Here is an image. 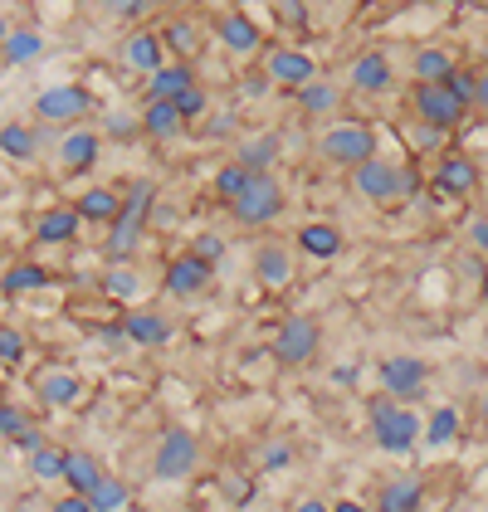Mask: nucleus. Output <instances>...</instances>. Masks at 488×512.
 Returning <instances> with one entry per match:
<instances>
[{
    "instance_id": "31",
    "label": "nucleus",
    "mask_w": 488,
    "mask_h": 512,
    "mask_svg": "<svg viewBox=\"0 0 488 512\" xmlns=\"http://www.w3.org/2000/svg\"><path fill=\"white\" fill-rule=\"evenodd\" d=\"M181 127H186V118H181L176 98H162V103H147V108H142V132L157 137V142H171Z\"/></svg>"
},
{
    "instance_id": "15",
    "label": "nucleus",
    "mask_w": 488,
    "mask_h": 512,
    "mask_svg": "<svg viewBox=\"0 0 488 512\" xmlns=\"http://www.w3.org/2000/svg\"><path fill=\"white\" fill-rule=\"evenodd\" d=\"M122 64H127V69H137L142 79L162 74V69H166V40H162V30H132V35L122 40Z\"/></svg>"
},
{
    "instance_id": "18",
    "label": "nucleus",
    "mask_w": 488,
    "mask_h": 512,
    "mask_svg": "<svg viewBox=\"0 0 488 512\" xmlns=\"http://www.w3.org/2000/svg\"><path fill=\"white\" fill-rule=\"evenodd\" d=\"M122 337L132 342V347H147V352H157L171 342V322H166L157 308H132V313L122 317Z\"/></svg>"
},
{
    "instance_id": "16",
    "label": "nucleus",
    "mask_w": 488,
    "mask_h": 512,
    "mask_svg": "<svg viewBox=\"0 0 488 512\" xmlns=\"http://www.w3.org/2000/svg\"><path fill=\"white\" fill-rule=\"evenodd\" d=\"M279 157H284V137L279 132H249V137L235 142V161L249 176H274Z\"/></svg>"
},
{
    "instance_id": "23",
    "label": "nucleus",
    "mask_w": 488,
    "mask_h": 512,
    "mask_svg": "<svg viewBox=\"0 0 488 512\" xmlns=\"http://www.w3.org/2000/svg\"><path fill=\"white\" fill-rule=\"evenodd\" d=\"M40 400L49 405V410H69V405H79L83 395V376L79 371H64V366H54V371H44L40 376Z\"/></svg>"
},
{
    "instance_id": "14",
    "label": "nucleus",
    "mask_w": 488,
    "mask_h": 512,
    "mask_svg": "<svg viewBox=\"0 0 488 512\" xmlns=\"http://www.w3.org/2000/svg\"><path fill=\"white\" fill-rule=\"evenodd\" d=\"M430 186L449 200L474 196V191H479V166H474V157H464V152H449V157H440L435 176H430Z\"/></svg>"
},
{
    "instance_id": "38",
    "label": "nucleus",
    "mask_w": 488,
    "mask_h": 512,
    "mask_svg": "<svg viewBox=\"0 0 488 512\" xmlns=\"http://www.w3.org/2000/svg\"><path fill=\"white\" fill-rule=\"evenodd\" d=\"M132 508V493L122 478H103V488L93 493V512H127Z\"/></svg>"
},
{
    "instance_id": "53",
    "label": "nucleus",
    "mask_w": 488,
    "mask_h": 512,
    "mask_svg": "<svg viewBox=\"0 0 488 512\" xmlns=\"http://www.w3.org/2000/svg\"><path fill=\"white\" fill-rule=\"evenodd\" d=\"M293 512H332L323 498H303V503H293Z\"/></svg>"
},
{
    "instance_id": "55",
    "label": "nucleus",
    "mask_w": 488,
    "mask_h": 512,
    "mask_svg": "<svg viewBox=\"0 0 488 512\" xmlns=\"http://www.w3.org/2000/svg\"><path fill=\"white\" fill-rule=\"evenodd\" d=\"M210 132H235V113H225V118H210Z\"/></svg>"
},
{
    "instance_id": "56",
    "label": "nucleus",
    "mask_w": 488,
    "mask_h": 512,
    "mask_svg": "<svg viewBox=\"0 0 488 512\" xmlns=\"http://www.w3.org/2000/svg\"><path fill=\"white\" fill-rule=\"evenodd\" d=\"M332 512H366V508H362V503H352V498H342V503H337Z\"/></svg>"
},
{
    "instance_id": "41",
    "label": "nucleus",
    "mask_w": 488,
    "mask_h": 512,
    "mask_svg": "<svg viewBox=\"0 0 488 512\" xmlns=\"http://www.w3.org/2000/svg\"><path fill=\"white\" fill-rule=\"evenodd\" d=\"M274 10H279L288 35H308V5L303 0H274Z\"/></svg>"
},
{
    "instance_id": "22",
    "label": "nucleus",
    "mask_w": 488,
    "mask_h": 512,
    "mask_svg": "<svg viewBox=\"0 0 488 512\" xmlns=\"http://www.w3.org/2000/svg\"><path fill=\"white\" fill-rule=\"evenodd\" d=\"M74 205H79L83 225H103V230H113V225L122 220V196L113 191V186H88Z\"/></svg>"
},
{
    "instance_id": "36",
    "label": "nucleus",
    "mask_w": 488,
    "mask_h": 512,
    "mask_svg": "<svg viewBox=\"0 0 488 512\" xmlns=\"http://www.w3.org/2000/svg\"><path fill=\"white\" fill-rule=\"evenodd\" d=\"M249 181H254V176L244 171L240 161H230V166H220V171H215V196L225 200V205H235V200L249 191Z\"/></svg>"
},
{
    "instance_id": "45",
    "label": "nucleus",
    "mask_w": 488,
    "mask_h": 512,
    "mask_svg": "<svg viewBox=\"0 0 488 512\" xmlns=\"http://www.w3.org/2000/svg\"><path fill=\"white\" fill-rule=\"evenodd\" d=\"M30 430V420H25V410H15V405H5V410H0V434H5V439H10V444H15V439H20V434Z\"/></svg>"
},
{
    "instance_id": "2",
    "label": "nucleus",
    "mask_w": 488,
    "mask_h": 512,
    "mask_svg": "<svg viewBox=\"0 0 488 512\" xmlns=\"http://www.w3.org/2000/svg\"><path fill=\"white\" fill-rule=\"evenodd\" d=\"M376 132L366 127V122H332L323 137H318V152H323V161H332V166H342V171H357V166H366V161H376Z\"/></svg>"
},
{
    "instance_id": "21",
    "label": "nucleus",
    "mask_w": 488,
    "mask_h": 512,
    "mask_svg": "<svg viewBox=\"0 0 488 512\" xmlns=\"http://www.w3.org/2000/svg\"><path fill=\"white\" fill-rule=\"evenodd\" d=\"M420 508H425V483L415 473H401V478H386L381 483L376 512H420Z\"/></svg>"
},
{
    "instance_id": "4",
    "label": "nucleus",
    "mask_w": 488,
    "mask_h": 512,
    "mask_svg": "<svg viewBox=\"0 0 488 512\" xmlns=\"http://www.w3.org/2000/svg\"><path fill=\"white\" fill-rule=\"evenodd\" d=\"M352 191L362 200H371V205H386V200H396V196H415V191H420V176L376 157L352 171Z\"/></svg>"
},
{
    "instance_id": "17",
    "label": "nucleus",
    "mask_w": 488,
    "mask_h": 512,
    "mask_svg": "<svg viewBox=\"0 0 488 512\" xmlns=\"http://www.w3.org/2000/svg\"><path fill=\"white\" fill-rule=\"evenodd\" d=\"M352 88H357V93H391V88H396L391 54H386V49L357 54V59H352Z\"/></svg>"
},
{
    "instance_id": "12",
    "label": "nucleus",
    "mask_w": 488,
    "mask_h": 512,
    "mask_svg": "<svg viewBox=\"0 0 488 512\" xmlns=\"http://www.w3.org/2000/svg\"><path fill=\"white\" fill-rule=\"evenodd\" d=\"M264 74L274 83H284V88H308V83H318V59L308 54V49H298V44H279V49H269V59H264Z\"/></svg>"
},
{
    "instance_id": "58",
    "label": "nucleus",
    "mask_w": 488,
    "mask_h": 512,
    "mask_svg": "<svg viewBox=\"0 0 488 512\" xmlns=\"http://www.w3.org/2000/svg\"><path fill=\"white\" fill-rule=\"evenodd\" d=\"M127 512H152V508H142V503H132V508H127Z\"/></svg>"
},
{
    "instance_id": "28",
    "label": "nucleus",
    "mask_w": 488,
    "mask_h": 512,
    "mask_svg": "<svg viewBox=\"0 0 488 512\" xmlns=\"http://www.w3.org/2000/svg\"><path fill=\"white\" fill-rule=\"evenodd\" d=\"M254 278H259L264 288H288V283H293V254H288L284 244H259Z\"/></svg>"
},
{
    "instance_id": "1",
    "label": "nucleus",
    "mask_w": 488,
    "mask_h": 512,
    "mask_svg": "<svg viewBox=\"0 0 488 512\" xmlns=\"http://www.w3.org/2000/svg\"><path fill=\"white\" fill-rule=\"evenodd\" d=\"M147 210H152V181H127V196H122V220L108 230L103 239V254L108 259H132L142 230H147Z\"/></svg>"
},
{
    "instance_id": "59",
    "label": "nucleus",
    "mask_w": 488,
    "mask_h": 512,
    "mask_svg": "<svg viewBox=\"0 0 488 512\" xmlns=\"http://www.w3.org/2000/svg\"><path fill=\"white\" fill-rule=\"evenodd\" d=\"M484 405H488V395H484Z\"/></svg>"
},
{
    "instance_id": "10",
    "label": "nucleus",
    "mask_w": 488,
    "mask_h": 512,
    "mask_svg": "<svg viewBox=\"0 0 488 512\" xmlns=\"http://www.w3.org/2000/svg\"><path fill=\"white\" fill-rule=\"evenodd\" d=\"M430 386V366L420 361V356H386L381 361V395H391V400H420Z\"/></svg>"
},
{
    "instance_id": "32",
    "label": "nucleus",
    "mask_w": 488,
    "mask_h": 512,
    "mask_svg": "<svg viewBox=\"0 0 488 512\" xmlns=\"http://www.w3.org/2000/svg\"><path fill=\"white\" fill-rule=\"evenodd\" d=\"M298 108H303L308 118H332V113L342 108V88L327 79L308 83V88H298Z\"/></svg>"
},
{
    "instance_id": "48",
    "label": "nucleus",
    "mask_w": 488,
    "mask_h": 512,
    "mask_svg": "<svg viewBox=\"0 0 488 512\" xmlns=\"http://www.w3.org/2000/svg\"><path fill=\"white\" fill-rule=\"evenodd\" d=\"M54 512H93V498H83V493H69V498H54Z\"/></svg>"
},
{
    "instance_id": "52",
    "label": "nucleus",
    "mask_w": 488,
    "mask_h": 512,
    "mask_svg": "<svg viewBox=\"0 0 488 512\" xmlns=\"http://www.w3.org/2000/svg\"><path fill=\"white\" fill-rule=\"evenodd\" d=\"M269 74H254V79H244V93H249V98H264V93H269Z\"/></svg>"
},
{
    "instance_id": "25",
    "label": "nucleus",
    "mask_w": 488,
    "mask_h": 512,
    "mask_svg": "<svg viewBox=\"0 0 488 512\" xmlns=\"http://www.w3.org/2000/svg\"><path fill=\"white\" fill-rule=\"evenodd\" d=\"M342 225H332V220H308L303 230H298V249L308 254V259H337L342 254Z\"/></svg>"
},
{
    "instance_id": "13",
    "label": "nucleus",
    "mask_w": 488,
    "mask_h": 512,
    "mask_svg": "<svg viewBox=\"0 0 488 512\" xmlns=\"http://www.w3.org/2000/svg\"><path fill=\"white\" fill-rule=\"evenodd\" d=\"M103 157V137L93 132V127H74V132H64L59 137V171L64 176H83V171H93Z\"/></svg>"
},
{
    "instance_id": "46",
    "label": "nucleus",
    "mask_w": 488,
    "mask_h": 512,
    "mask_svg": "<svg viewBox=\"0 0 488 512\" xmlns=\"http://www.w3.org/2000/svg\"><path fill=\"white\" fill-rule=\"evenodd\" d=\"M0 356H5V366H20V356H25V337H20L15 327H5V332H0Z\"/></svg>"
},
{
    "instance_id": "50",
    "label": "nucleus",
    "mask_w": 488,
    "mask_h": 512,
    "mask_svg": "<svg viewBox=\"0 0 488 512\" xmlns=\"http://www.w3.org/2000/svg\"><path fill=\"white\" fill-rule=\"evenodd\" d=\"M15 449H20V454H40V449H44V434L35 430V425H30V430L15 439Z\"/></svg>"
},
{
    "instance_id": "39",
    "label": "nucleus",
    "mask_w": 488,
    "mask_h": 512,
    "mask_svg": "<svg viewBox=\"0 0 488 512\" xmlns=\"http://www.w3.org/2000/svg\"><path fill=\"white\" fill-rule=\"evenodd\" d=\"M103 293L118 298V303H132V298L142 293V278L132 274V269H108V274H103Z\"/></svg>"
},
{
    "instance_id": "29",
    "label": "nucleus",
    "mask_w": 488,
    "mask_h": 512,
    "mask_svg": "<svg viewBox=\"0 0 488 512\" xmlns=\"http://www.w3.org/2000/svg\"><path fill=\"white\" fill-rule=\"evenodd\" d=\"M459 69H464V64H459L449 49H440V44H430V49H420V54L410 59V74H415V83H449Z\"/></svg>"
},
{
    "instance_id": "40",
    "label": "nucleus",
    "mask_w": 488,
    "mask_h": 512,
    "mask_svg": "<svg viewBox=\"0 0 488 512\" xmlns=\"http://www.w3.org/2000/svg\"><path fill=\"white\" fill-rule=\"evenodd\" d=\"M449 93H454L464 108H479V69H459V74L449 79Z\"/></svg>"
},
{
    "instance_id": "57",
    "label": "nucleus",
    "mask_w": 488,
    "mask_h": 512,
    "mask_svg": "<svg viewBox=\"0 0 488 512\" xmlns=\"http://www.w3.org/2000/svg\"><path fill=\"white\" fill-rule=\"evenodd\" d=\"M479 293H484V303H488V264H484V274H479Z\"/></svg>"
},
{
    "instance_id": "9",
    "label": "nucleus",
    "mask_w": 488,
    "mask_h": 512,
    "mask_svg": "<svg viewBox=\"0 0 488 512\" xmlns=\"http://www.w3.org/2000/svg\"><path fill=\"white\" fill-rule=\"evenodd\" d=\"M410 113L435 132H454L469 118V108L449 93V83H410Z\"/></svg>"
},
{
    "instance_id": "11",
    "label": "nucleus",
    "mask_w": 488,
    "mask_h": 512,
    "mask_svg": "<svg viewBox=\"0 0 488 512\" xmlns=\"http://www.w3.org/2000/svg\"><path fill=\"white\" fill-rule=\"evenodd\" d=\"M210 283H215V264H210V259H201L196 249L176 254V259L166 264V274H162L166 298H196V293H205Z\"/></svg>"
},
{
    "instance_id": "42",
    "label": "nucleus",
    "mask_w": 488,
    "mask_h": 512,
    "mask_svg": "<svg viewBox=\"0 0 488 512\" xmlns=\"http://www.w3.org/2000/svg\"><path fill=\"white\" fill-rule=\"evenodd\" d=\"M288 464H293V444H284V439H274V444L259 449V469L264 473H284Z\"/></svg>"
},
{
    "instance_id": "7",
    "label": "nucleus",
    "mask_w": 488,
    "mask_h": 512,
    "mask_svg": "<svg viewBox=\"0 0 488 512\" xmlns=\"http://www.w3.org/2000/svg\"><path fill=\"white\" fill-rule=\"evenodd\" d=\"M196 464H201V444H196V434L181 430V425L162 430L157 454H152V478H162V483H186V478L196 473Z\"/></svg>"
},
{
    "instance_id": "30",
    "label": "nucleus",
    "mask_w": 488,
    "mask_h": 512,
    "mask_svg": "<svg viewBox=\"0 0 488 512\" xmlns=\"http://www.w3.org/2000/svg\"><path fill=\"white\" fill-rule=\"evenodd\" d=\"M40 54H44V35H40V30H30V25L5 30V49H0L5 69H25V64H35Z\"/></svg>"
},
{
    "instance_id": "34",
    "label": "nucleus",
    "mask_w": 488,
    "mask_h": 512,
    "mask_svg": "<svg viewBox=\"0 0 488 512\" xmlns=\"http://www.w3.org/2000/svg\"><path fill=\"white\" fill-rule=\"evenodd\" d=\"M44 283H49V269H44V264H10V269H5V298L35 293Z\"/></svg>"
},
{
    "instance_id": "37",
    "label": "nucleus",
    "mask_w": 488,
    "mask_h": 512,
    "mask_svg": "<svg viewBox=\"0 0 488 512\" xmlns=\"http://www.w3.org/2000/svg\"><path fill=\"white\" fill-rule=\"evenodd\" d=\"M64 459H69V449L44 444L40 454H30V473H35L40 483H54V478H64Z\"/></svg>"
},
{
    "instance_id": "44",
    "label": "nucleus",
    "mask_w": 488,
    "mask_h": 512,
    "mask_svg": "<svg viewBox=\"0 0 488 512\" xmlns=\"http://www.w3.org/2000/svg\"><path fill=\"white\" fill-rule=\"evenodd\" d=\"M157 0H108V20H147V10H152Z\"/></svg>"
},
{
    "instance_id": "20",
    "label": "nucleus",
    "mask_w": 488,
    "mask_h": 512,
    "mask_svg": "<svg viewBox=\"0 0 488 512\" xmlns=\"http://www.w3.org/2000/svg\"><path fill=\"white\" fill-rule=\"evenodd\" d=\"M79 225H83L79 205H49L40 220H35V239H40V244H74V239H79Z\"/></svg>"
},
{
    "instance_id": "47",
    "label": "nucleus",
    "mask_w": 488,
    "mask_h": 512,
    "mask_svg": "<svg viewBox=\"0 0 488 512\" xmlns=\"http://www.w3.org/2000/svg\"><path fill=\"white\" fill-rule=\"evenodd\" d=\"M103 127H108V137H132V132H142V118L132 122L127 113H108V122H103Z\"/></svg>"
},
{
    "instance_id": "6",
    "label": "nucleus",
    "mask_w": 488,
    "mask_h": 512,
    "mask_svg": "<svg viewBox=\"0 0 488 512\" xmlns=\"http://www.w3.org/2000/svg\"><path fill=\"white\" fill-rule=\"evenodd\" d=\"M88 113H93V93L83 83H54V88H44L40 98H35V122L40 127L74 132V122H83Z\"/></svg>"
},
{
    "instance_id": "3",
    "label": "nucleus",
    "mask_w": 488,
    "mask_h": 512,
    "mask_svg": "<svg viewBox=\"0 0 488 512\" xmlns=\"http://www.w3.org/2000/svg\"><path fill=\"white\" fill-rule=\"evenodd\" d=\"M371 434L386 454H410L415 439H420V415L401 400L381 395V400H371Z\"/></svg>"
},
{
    "instance_id": "51",
    "label": "nucleus",
    "mask_w": 488,
    "mask_h": 512,
    "mask_svg": "<svg viewBox=\"0 0 488 512\" xmlns=\"http://www.w3.org/2000/svg\"><path fill=\"white\" fill-rule=\"evenodd\" d=\"M196 254H201V259H210V264H215V259L225 254V244H220V239H215V235H201V239H196Z\"/></svg>"
},
{
    "instance_id": "49",
    "label": "nucleus",
    "mask_w": 488,
    "mask_h": 512,
    "mask_svg": "<svg viewBox=\"0 0 488 512\" xmlns=\"http://www.w3.org/2000/svg\"><path fill=\"white\" fill-rule=\"evenodd\" d=\"M469 244H474L479 254H488V215H479V220H469Z\"/></svg>"
},
{
    "instance_id": "5",
    "label": "nucleus",
    "mask_w": 488,
    "mask_h": 512,
    "mask_svg": "<svg viewBox=\"0 0 488 512\" xmlns=\"http://www.w3.org/2000/svg\"><path fill=\"white\" fill-rule=\"evenodd\" d=\"M269 352H274L279 366H308V361H318V352H323V327L313 317L288 313L279 322V332H274V342H269Z\"/></svg>"
},
{
    "instance_id": "54",
    "label": "nucleus",
    "mask_w": 488,
    "mask_h": 512,
    "mask_svg": "<svg viewBox=\"0 0 488 512\" xmlns=\"http://www.w3.org/2000/svg\"><path fill=\"white\" fill-rule=\"evenodd\" d=\"M479 113H488V64L479 69Z\"/></svg>"
},
{
    "instance_id": "43",
    "label": "nucleus",
    "mask_w": 488,
    "mask_h": 512,
    "mask_svg": "<svg viewBox=\"0 0 488 512\" xmlns=\"http://www.w3.org/2000/svg\"><path fill=\"white\" fill-rule=\"evenodd\" d=\"M176 108H181V118H186V122H201L205 113H210V93L196 83L191 93H181V98H176Z\"/></svg>"
},
{
    "instance_id": "24",
    "label": "nucleus",
    "mask_w": 488,
    "mask_h": 512,
    "mask_svg": "<svg viewBox=\"0 0 488 512\" xmlns=\"http://www.w3.org/2000/svg\"><path fill=\"white\" fill-rule=\"evenodd\" d=\"M196 69L191 64H166L162 74H152V79L142 83V98L147 103H162V98H181V93H191L196 88Z\"/></svg>"
},
{
    "instance_id": "27",
    "label": "nucleus",
    "mask_w": 488,
    "mask_h": 512,
    "mask_svg": "<svg viewBox=\"0 0 488 512\" xmlns=\"http://www.w3.org/2000/svg\"><path fill=\"white\" fill-rule=\"evenodd\" d=\"M162 40H166V49L176 54V64H191V59L201 54L205 30H201V20H191V15H176V20H166Z\"/></svg>"
},
{
    "instance_id": "26",
    "label": "nucleus",
    "mask_w": 488,
    "mask_h": 512,
    "mask_svg": "<svg viewBox=\"0 0 488 512\" xmlns=\"http://www.w3.org/2000/svg\"><path fill=\"white\" fill-rule=\"evenodd\" d=\"M103 464L88 454V449H69V459H64V483H69V493H83V498H93L98 488H103Z\"/></svg>"
},
{
    "instance_id": "35",
    "label": "nucleus",
    "mask_w": 488,
    "mask_h": 512,
    "mask_svg": "<svg viewBox=\"0 0 488 512\" xmlns=\"http://www.w3.org/2000/svg\"><path fill=\"white\" fill-rule=\"evenodd\" d=\"M454 434H459V410H454V405H440V410L430 415V425H425V444H430V449H445V444H454Z\"/></svg>"
},
{
    "instance_id": "33",
    "label": "nucleus",
    "mask_w": 488,
    "mask_h": 512,
    "mask_svg": "<svg viewBox=\"0 0 488 512\" xmlns=\"http://www.w3.org/2000/svg\"><path fill=\"white\" fill-rule=\"evenodd\" d=\"M0 147H5L10 161H35L40 157V132L25 127V122H5L0 127Z\"/></svg>"
},
{
    "instance_id": "8",
    "label": "nucleus",
    "mask_w": 488,
    "mask_h": 512,
    "mask_svg": "<svg viewBox=\"0 0 488 512\" xmlns=\"http://www.w3.org/2000/svg\"><path fill=\"white\" fill-rule=\"evenodd\" d=\"M279 215H284V186H279V176H254L249 191L230 205V220H235L240 230H264V225H274Z\"/></svg>"
},
{
    "instance_id": "19",
    "label": "nucleus",
    "mask_w": 488,
    "mask_h": 512,
    "mask_svg": "<svg viewBox=\"0 0 488 512\" xmlns=\"http://www.w3.org/2000/svg\"><path fill=\"white\" fill-rule=\"evenodd\" d=\"M215 35H220V44H225L230 54H240V59H249V54L264 49V30H259L244 10H225L220 25H215Z\"/></svg>"
}]
</instances>
